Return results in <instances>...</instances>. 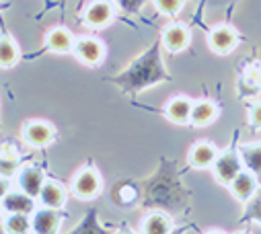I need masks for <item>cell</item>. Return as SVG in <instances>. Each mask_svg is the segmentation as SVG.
<instances>
[{
	"label": "cell",
	"instance_id": "6da1fadb",
	"mask_svg": "<svg viewBox=\"0 0 261 234\" xmlns=\"http://www.w3.org/2000/svg\"><path fill=\"white\" fill-rule=\"evenodd\" d=\"M140 189H142L140 206L144 210L163 212L167 216L183 214L189 210L191 193L183 185L177 160H173V158L163 156L159 160L156 170L150 174V177L140 181Z\"/></svg>",
	"mask_w": 261,
	"mask_h": 234
},
{
	"label": "cell",
	"instance_id": "7a4b0ae2",
	"mask_svg": "<svg viewBox=\"0 0 261 234\" xmlns=\"http://www.w3.org/2000/svg\"><path fill=\"white\" fill-rule=\"evenodd\" d=\"M161 49H163V41L159 37L134 62H129V66L125 70H121L115 76H109L107 80L113 82L117 89H121L125 95H132V97H136L138 93H142L154 84L171 80V74L167 72L165 62H163Z\"/></svg>",
	"mask_w": 261,
	"mask_h": 234
},
{
	"label": "cell",
	"instance_id": "3957f363",
	"mask_svg": "<svg viewBox=\"0 0 261 234\" xmlns=\"http://www.w3.org/2000/svg\"><path fill=\"white\" fill-rule=\"evenodd\" d=\"M237 144V134L232 138V146L228 150H224L222 154H218V158L214 160V174L222 185H230L234 181V177L243 170V160L239 156V148H234Z\"/></svg>",
	"mask_w": 261,
	"mask_h": 234
},
{
	"label": "cell",
	"instance_id": "277c9868",
	"mask_svg": "<svg viewBox=\"0 0 261 234\" xmlns=\"http://www.w3.org/2000/svg\"><path fill=\"white\" fill-rule=\"evenodd\" d=\"M101 189H103V181H101V174L95 168H83L74 174L72 193L79 199H93L101 193Z\"/></svg>",
	"mask_w": 261,
	"mask_h": 234
},
{
	"label": "cell",
	"instance_id": "5b68a950",
	"mask_svg": "<svg viewBox=\"0 0 261 234\" xmlns=\"http://www.w3.org/2000/svg\"><path fill=\"white\" fill-rule=\"evenodd\" d=\"M72 53L79 62H83L85 66H97L103 62L105 55V47L99 39L95 37H81L74 41L72 45Z\"/></svg>",
	"mask_w": 261,
	"mask_h": 234
},
{
	"label": "cell",
	"instance_id": "8992f818",
	"mask_svg": "<svg viewBox=\"0 0 261 234\" xmlns=\"http://www.w3.org/2000/svg\"><path fill=\"white\" fill-rule=\"evenodd\" d=\"M115 19V7L111 0H95L85 9L83 23L91 29H101Z\"/></svg>",
	"mask_w": 261,
	"mask_h": 234
},
{
	"label": "cell",
	"instance_id": "52a82bcc",
	"mask_svg": "<svg viewBox=\"0 0 261 234\" xmlns=\"http://www.w3.org/2000/svg\"><path fill=\"white\" fill-rule=\"evenodd\" d=\"M111 201L119 208H134L140 206L142 201V189H140V181H117L115 187L111 189Z\"/></svg>",
	"mask_w": 261,
	"mask_h": 234
},
{
	"label": "cell",
	"instance_id": "ba28073f",
	"mask_svg": "<svg viewBox=\"0 0 261 234\" xmlns=\"http://www.w3.org/2000/svg\"><path fill=\"white\" fill-rule=\"evenodd\" d=\"M62 220H64V216L60 210L41 206L31 216V230H33V234H58Z\"/></svg>",
	"mask_w": 261,
	"mask_h": 234
},
{
	"label": "cell",
	"instance_id": "9c48e42d",
	"mask_svg": "<svg viewBox=\"0 0 261 234\" xmlns=\"http://www.w3.org/2000/svg\"><path fill=\"white\" fill-rule=\"evenodd\" d=\"M241 41V35L230 25H218L208 33V45L216 53H230Z\"/></svg>",
	"mask_w": 261,
	"mask_h": 234
},
{
	"label": "cell",
	"instance_id": "30bf717a",
	"mask_svg": "<svg viewBox=\"0 0 261 234\" xmlns=\"http://www.w3.org/2000/svg\"><path fill=\"white\" fill-rule=\"evenodd\" d=\"M56 132L45 122H27L23 126V140L33 148H45L54 142Z\"/></svg>",
	"mask_w": 261,
	"mask_h": 234
},
{
	"label": "cell",
	"instance_id": "8fae6325",
	"mask_svg": "<svg viewBox=\"0 0 261 234\" xmlns=\"http://www.w3.org/2000/svg\"><path fill=\"white\" fill-rule=\"evenodd\" d=\"M17 183H19V189L31 197H39L41 193V187L45 183V177H43V170L37 168V166H23L21 172H19V177H17Z\"/></svg>",
	"mask_w": 261,
	"mask_h": 234
},
{
	"label": "cell",
	"instance_id": "7c38bea8",
	"mask_svg": "<svg viewBox=\"0 0 261 234\" xmlns=\"http://www.w3.org/2000/svg\"><path fill=\"white\" fill-rule=\"evenodd\" d=\"M0 208H3V212H7V214H25V216H31L37 210L35 197L23 193L21 189L19 191H9L7 197L0 201Z\"/></svg>",
	"mask_w": 261,
	"mask_h": 234
},
{
	"label": "cell",
	"instance_id": "4fadbf2b",
	"mask_svg": "<svg viewBox=\"0 0 261 234\" xmlns=\"http://www.w3.org/2000/svg\"><path fill=\"white\" fill-rule=\"evenodd\" d=\"M161 41L169 51H183V49H187L191 35L187 31V27H183L181 23H171L163 29Z\"/></svg>",
	"mask_w": 261,
	"mask_h": 234
},
{
	"label": "cell",
	"instance_id": "5bb4252c",
	"mask_svg": "<svg viewBox=\"0 0 261 234\" xmlns=\"http://www.w3.org/2000/svg\"><path fill=\"white\" fill-rule=\"evenodd\" d=\"M218 158V148L212 142H198L189 148L187 162L193 168H208Z\"/></svg>",
	"mask_w": 261,
	"mask_h": 234
},
{
	"label": "cell",
	"instance_id": "9a60e30c",
	"mask_svg": "<svg viewBox=\"0 0 261 234\" xmlns=\"http://www.w3.org/2000/svg\"><path fill=\"white\" fill-rule=\"evenodd\" d=\"M228 187H230L232 195H234L239 201L247 203V201L257 193V179H255V174H251L249 170H241Z\"/></svg>",
	"mask_w": 261,
	"mask_h": 234
},
{
	"label": "cell",
	"instance_id": "2e32d148",
	"mask_svg": "<svg viewBox=\"0 0 261 234\" xmlns=\"http://www.w3.org/2000/svg\"><path fill=\"white\" fill-rule=\"evenodd\" d=\"M191 109H193L191 99H187V97H173L169 101V105L165 107V113H167V117L173 124L187 126L191 122Z\"/></svg>",
	"mask_w": 261,
	"mask_h": 234
},
{
	"label": "cell",
	"instance_id": "e0dca14e",
	"mask_svg": "<svg viewBox=\"0 0 261 234\" xmlns=\"http://www.w3.org/2000/svg\"><path fill=\"white\" fill-rule=\"evenodd\" d=\"M74 41L76 39L68 29L56 27L45 35V49H49L54 53H68V51H72Z\"/></svg>",
	"mask_w": 261,
	"mask_h": 234
},
{
	"label": "cell",
	"instance_id": "ac0fdd59",
	"mask_svg": "<svg viewBox=\"0 0 261 234\" xmlns=\"http://www.w3.org/2000/svg\"><path fill=\"white\" fill-rule=\"evenodd\" d=\"M37 199L43 208L62 210L64 206H66V189H64L62 185H58L56 181H45Z\"/></svg>",
	"mask_w": 261,
	"mask_h": 234
},
{
	"label": "cell",
	"instance_id": "d6986e66",
	"mask_svg": "<svg viewBox=\"0 0 261 234\" xmlns=\"http://www.w3.org/2000/svg\"><path fill=\"white\" fill-rule=\"evenodd\" d=\"M66 234H115V230H111L109 226H103L99 222L97 208H91V210H87L85 218Z\"/></svg>",
	"mask_w": 261,
	"mask_h": 234
},
{
	"label": "cell",
	"instance_id": "ffe728a7",
	"mask_svg": "<svg viewBox=\"0 0 261 234\" xmlns=\"http://www.w3.org/2000/svg\"><path fill=\"white\" fill-rule=\"evenodd\" d=\"M239 156L243 160L245 170L255 174V179L261 181V144H243L239 146Z\"/></svg>",
	"mask_w": 261,
	"mask_h": 234
},
{
	"label": "cell",
	"instance_id": "44dd1931",
	"mask_svg": "<svg viewBox=\"0 0 261 234\" xmlns=\"http://www.w3.org/2000/svg\"><path fill=\"white\" fill-rule=\"evenodd\" d=\"M216 117H218V107L212 101H200V103H193L189 124L195 128H204V126H210Z\"/></svg>",
	"mask_w": 261,
	"mask_h": 234
},
{
	"label": "cell",
	"instance_id": "7402d4cb",
	"mask_svg": "<svg viewBox=\"0 0 261 234\" xmlns=\"http://www.w3.org/2000/svg\"><path fill=\"white\" fill-rule=\"evenodd\" d=\"M171 230H173L171 216L163 212H152L142 222V234H171Z\"/></svg>",
	"mask_w": 261,
	"mask_h": 234
},
{
	"label": "cell",
	"instance_id": "603a6c76",
	"mask_svg": "<svg viewBox=\"0 0 261 234\" xmlns=\"http://www.w3.org/2000/svg\"><path fill=\"white\" fill-rule=\"evenodd\" d=\"M21 57L19 45L9 35H0V68H13Z\"/></svg>",
	"mask_w": 261,
	"mask_h": 234
},
{
	"label": "cell",
	"instance_id": "cb8c5ba5",
	"mask_svg": "<svg viewBox=\"0 0 261 234\" xmlns=\"http://www.w3.org/2000/svg\"><path fill=\"white\" fill-rule=\"evenodd\" d=\"M5 232L7 234H31V218L25 214L5 216Z\"/></svg>",
	"mask_w": 261,
	"mask_h": 234
},
{
	"label": "cell",
	"instance_id": "d4e9b609",
	"mask_svg": "<svg viewBox=\"0 0 261 234\" xmlns=\"http://www.w3.org/2000/svg\"><path fill=\"white\" fill-rule=\"evenodd\" d=\"M241 222H257V224H261V189H257V193L247 201V208L243 212Z\"/></svg>",
	"mask_w": 261,
	"mask_h": 234
},
{
	"label": "cell",
	"instance_id": "484cf974",
	"mask_svg": "<svg viewBox=\"0 0 261 234\" xmlns=\"http://www.w3.org/2000/svg\"><path fill=\"white\" fill-rule=\"evenodd\" d=\"M156 9L163 13V15H169V17H175L181 13L183 9V0H154Z\"/></svg>",
	"mask_w": 261,
	"mask_h": 234
},
{
	"label": "cell",
	"instance_id": "4316f807",
	"mask_svg": "<svg viewBox=\"0 0 261 234\" xmlns=\"http://www.w3.org/2000/svg\"><path fill=\"white\" fill-rule=\"evenodd\" d=\"M113 3H115L123 13H127V15H138V13L142 11V7H144L146 0H113Z\"/></svg>",
	"mask_w": 261,
	"mask_h": 234
},
{
	"label": "cell",
	"instance_id": "83f0119b",
	"mask_svg": "<svg viewBox=\"0 0 261 234\" xmlns=\"http://www.w3.org/2000/svg\"><path fill=\"white\" fill-rule=\"evenodd\" d=\"M17 168H19V160L17 158H3L0 156V177L11 179L13 174L17 172Z\"/></svg>",
	"mask_w": 261,
	"mask_h": 234
},
{
	"label": "cell",
	"instance_id": "f1b7e54d",
	"mask_svg": "<svg viewBox=\"0 0 261 234\" xmlns=\"http://www.w3.org/2000/svg\"><path fill=\"white\" fill-rule=\"evenodd\" d=\"M249 126L253 132H259L261 130V103L253 105L251 107V113H249Z\"/></svg>",
	"mask_w": 261,
	"mask_h": 234
},
{
	"label": "cell",
	"instance_id": "f546056e",
	"mask_svg": "<svg viewBox=\"0 0 261 234\" xmlns=\"http://www.w3.org/2000/svg\"><path fill=\"white\" fill-rule=\"evenodd\" d=\"M11 191V179L7 177H0V201L7 197V193Z\"/></svg>",
	"mask_w": 261,
	"mask_h": 234
},
{
	"label": "cell",
	"instance_id": "4dcf8cb0",
	"mask_svg": "<svg viewBox=\"0 0 261 234\" xmlns=\"http://www.w3.org/2000/svg\"><path fill=\"white\" fill-rule=\"evenodd\" d=\"M189 228H191V226H189V224H185V226H181V228H173V230H171V234H185Z\"/></svg>",
	"mask_w": 261,
	"mask_h": 234
},
{
	"label": "cell",
	"instance_id": "1f68e13d",
	"mask_svg": "<svg viewBox=\"0 0 261 234\" xmlns=\"http://www.w3.org/2000/svg\"><path fill=\"white\" fill-rule=\"evenodd\" d=\"M0 234H7V232H5V216H3V208H0Z\"/></svg>",
	"mask_w": 261,
	"mask_h": 234
},
{
	"label": "cell",
	"instance_id": "d6a6232c",
	"mask_svg": "<svg viewBox=\"0 0 261 234\" xmlns=\"http://www.w3.org/2000/svg\"><path fill=\"white\" fill-rule=\"evenodd\" d=\"M115 234H134V232L129 230L127 226H121V228H119V232H115Z\"/></svg>",
	"mask_w": 261,
	"mask_h": 234
},
{
	"label": "cell",
	"instance_id": "836d02e7",
	"mask_svg": "<svg viewBox=\"0 0 261 234\" xmlns=\"http://www.w3.org/2000/svg\"><path fill=\"white\" fill-rule=\"evenodd\" d=\"M11 5L9 3H3V0H0V11H5V9H9Z\"/></svg>",
	"mask_w": 261,
	"mask_h": 234
},
{
	"label": "cell",
	"instance_id": "e575fe53",
	"mask_svg": "<svg viewBox=\"0 0 261 234\" xmlns=\"http://www.w3.org/2000/svg\"><path fill=\"white\" fill-rule=\"evenodd\" d=\"M206 234H224V232H222V230H208Z\"/></svg>",
	"mask_w": 261,
	"mask_h": 234
},
{
	"label": "cell",
	"instance_id": "d590c367",
	"mask_svg": "<svg viewBox=\"0 0 261 234\" xmlns=\"http://www.w3.org/2000/svg\"><path fill=\"white\" fill-rule=\"evenodd\" d=\"M237 234H249V232H237Z\"/></svg>",
	"mask_w": 261,
	"mask_h": 234
}]
</instances>
